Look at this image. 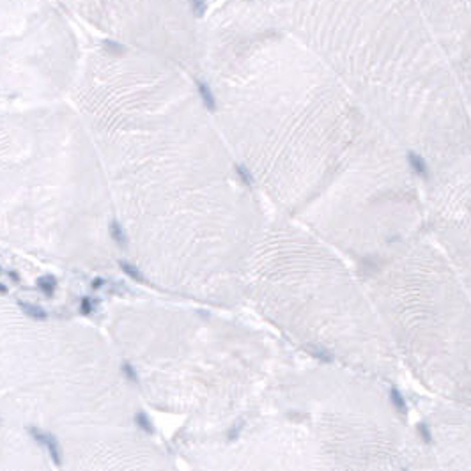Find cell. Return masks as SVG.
<instances>
[{
  "mask_svg": "<svg viewBox=\"0 0 471 471\" xmlns=\"http://www.w3.org/2000/svg\"><path fill=\"white\" fill-rule=\"evenodd\" d=\"M18 306L22 308V312L25 313V316L32 317V319H37V321L46 319V312H44L43 308H39V306L29 305V303H25V301H18Z\"/></svg>",
  "mask_w": 471,
  "mask_h": 471,
  "instance_id": "3",
  "label": "cell"
},
{
  "mask_svg": "<svg viewBox=\"0 0 471 471\" xmlns=\"http://www.w3.org/2000/svg\"><path fill=\"white\" fill-rule=\"evenodd\" d=\"M122 372H124V375L128 377L131 383H138V375H136V372H135V368L131 367V365L128 363V361H124L122 363Z\"/></svg>",
  "mask_w": 471,
  "mask_h": 471,
  "instance_id": "11",
  "label": "cell"
},
{
  "mask_svg": "<svg viewBox=\"0 0 471 471\" xmlns=\"http://www.w3.org/2000/svg\"><path fill=\"white\" fill-rule=\"evenodd\" d=\"M55 278L53 276H43V278L37 280V287H39V291H43L46 296H52L53 291H55Z\"/></svg>",
  "mask_w": 471,
  "mask_h": 471,
  "instance_id": "5",
  "label": "cell"
},
{
  "mask_svg": "<svg viewBox=\"0 0 471 471\" xmlns=\"http://www.w3.org/2000/svg\"><path fill=\"white\" fill-rule=\"evenodd\" d=\"M308 351H310V354H312V356L319 358V360H323V361H332V354L328 353V351L319 349V347H316V346L308 347Z\"/></svg>",
  "mask_w": 471,
  "mask_h": 471,
  "instance_id": "10",
  "label": "cell"
},
{
  "mask_svg": "<svg viewBox=\"0 0 471 471\" xmlns=\"http://www.w3.org/2000/svg\"><path fill=\"white\" fill-rule=\"evenodd\" d=\"M80 310H82V313H91L92 312V299L91 298H84V299H82Z\"/></svg>",
  "mask_w": 471,
  "mask_h": 471,
  "instance_id": "14",
  "label": "cell"
},
{
  "mask_svg": "<svg viewBox=\"0 0 471 471\" xmlns=\"http://www.w3.org/2000/svg\"><path fill=\"white\" fill-rule=\"evenodd\" d=\"M192 2V9H193V15L195 16H204V13H206L207 9V2L206 0H190Z\"/></svg>",
  "mask_w": 471,
  "mask_h": 471,
  "instance_id": "9",
  "label": "cell"
},
{
  "mask_svg": "<svg viewBox=\"0 0 471 471\" xmlns=\"http://www.w3.org/2000/svg\"><path fill=\"white\" fill-rule=\"evenodd\" d=\"M110 236L114 238V241L119 245V247H126V245H128V238H126L124 230H122V227H121L119 221L114 220L110 223Z\"/></svg>",
  "mask_w": 471,
  "mask_h": 471,
  "instance_id": "4",
  "label": "cell"
},
{
  "mask_svg": "<svg viewBox=\"0 0 471 471\" xmlns=\"http://www.w3.org/2000/svg\"><path fill=\"white\" fill-rule=\"evenodd\" d=\"M391 401H394V404H395V408L399 409V411H402V413H406V406H404V401H402V395L399 394L397 390H391Z\"/></svg>",
  "mask_w": 471,
  "mask_h": 471,
  "instance_id": "12",
  "label": "cell"
},
{
  "mask_svg": "<svg viewBox=\"0 0 471 471\" xmlns=\"http://www.w3.org/2000/svg\"><path fill=\"white\" fill-rule=\"evenodd\" d=\"M29 432L37 443H41V445H44L48 448L50 457H52L53 462L60 464V452H59V443H57V439L53 438L52 434H46V432L39 431V429H36V427H30Z\"/></svg>",
  "mask_w": 471,
  "mask_h": 471,
  "instance_id": "1",
  "label": "cell"
},
{
  "mask_svg": "<svg viewBox=\"0 0 471 471\" xmlns=\"http://www.w3.org/2000/svg\"><path fill=\"white\" fill-rule=\"evenodd\" d=\"M197 87H199V94H200V98H202L206 108L209 112H214V108H216V101H214V96H213V92H211V89L207 87L204 82H199Z\"/></svg>",
  "mask_w": 471,
  "mask_h": 471,
  "instance_id": "2",
  "label": "cell"
},
{
  "mask_svg": "<svg viewBox=\"0 0 471 471\" xmlns=\"http://www.w3.org/2000/svg\"><path fill=\"white\" fill-rule=\"evenodd\" d=\"M236 172H238V176H240V179L243 181L247 186H252L254 184V177H252V174L247 170V167L243 165H236Z\"/></svg>",
  "mask_w": 471,
  "mask_h": 471,
  "instance_id": "8",
  "label": "cell"
},
{
  "mask_svg": "<svg viewBox=\"0 0 471 471\" xmlns=\"http://www.w3.org/2000/svg\"><path fill=\"white\" fill-rule=\"evenodd\" d=\"M119 266H121L122 271H124L126 275L131 276L133 280H136V282H140V284H147V282H145V278H144V275H142V273H140L138 269L135 268V266L128 264V262H124V261L119 262Z\"/></svg>",
  "mask_w": 471,
  "mask_h": 471,
  "instance_id": "6",
  "label": "cell"
},
{
  "mask_svg": "<svg viewBox=\"0 0 471 471\" xmlns=\"http://www.w3.org/2000/svg\"><path fill=\"white\" fill-rule=\"evenodd\" d=\"M135 422H136V425H138L142 431L147 432V434H152V432H154V427H152L151 420H149V416L145 415V413H136Z\"/></svg>",
  "mask_w": 471,
  "mask_h": 471,
  "instance_id": "7",
  "label": "cell"
},
{
  "mask_svg": "<svg viewBox=\"0 0 471 471\" xmlns=\"http://www.w3.org/2000/svg\"><path fill=\"white\" fill-rule=\"evenodd\" d=\"M8 275L11 276V280H15V282H18V280H20V276H18V273H16V271H9Z\"/></svg>",
  "mask_w": 471,
  "mask_h": 471,
  "instance_id": "17",
  "label": "cell"
},
{
  "mask_svg": "<svg viewBox=\"0 0 471 471\" xmlns=\"http://www.w3.org/2000/svg\"><path fill=\"white\" fill-rule=\"evenodd\" d=\"M105 46H107V50L108 52H112V53H117V55H121V53H124V46H121V44H117V43H105Z\"/></svg>",
  "mask_w": 471,
  "mask_h": 471,
  "instance_id": "13",
  "label": "cell"
},
{
  "mask_svg": "<svg viewBox=\"0 0 471 471\" xmlns=\"http://www.w3.org/2000/svg\"><path fill=\"white\" fill-rule=\"evenodd\" d=\"M103 285H105V280H103V278H94V280H92L91 287L94 289V291H98V289L103 287Z\"/></svg>",
  "mask_w": 471,
  "mask_h": 471,
  "instance_id": "16",
  "label": "cell"
},
{
  "mask_svg": "<svg viewBox=\"0 0 471 471\" xmlns=\"http://www.w3.org/2000/svg\"><path fill=\"white\" fill-rule=\"evenodd\" d=\"M240 429H241V423H236L234 427L230 429V432L227 434V439H228V441H234V439L238 438V436H240Z\"/></svg>",
  "mask_w": 471,
  "mask_h": 471,
  "instance_id": "15",
  "label": "cell"
}]
</instances>
